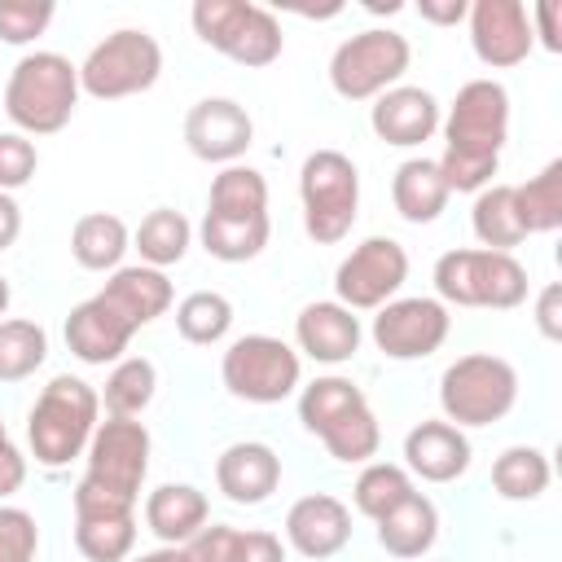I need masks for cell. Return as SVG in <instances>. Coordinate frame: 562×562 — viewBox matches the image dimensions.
Returning <instances> with one entry per match:
<instances>
[{
    "instance_id": "f907efd6",
    "label": "cell",
    "mask_w": 562,
    "mask_h": 562,
    "mask_svg": "<svg viewBox=\"0 0 562 562\" xmlns=\"http://www.w3.org/2000/svg\"><path fill=\"white\" fill-rule=\"evenodd\" d=\"M127 562H189V558H184L180 544H158V549H149L140 558H127Z\"/></svg>"
},
{
    "instance_id": "74e56055",
    "label": "cell",
    "mask_w": 562,
    "mask_h": 562,
    "mask_svg": "<svg viewBox=\"0 0 562 562\" xmlns=\"http://www.w3.org/2000/svg\"><path fill=\"white\" fill-rule=\"evenodd\" d=\"M48 360V334L40 321H0V382H26Z\"/></svg>"
},
{
    "instance_id": "ac0fdd59",
    "label": "cell",
    "mask_w": 562,
    "mask_h": 562,
    "mask_svg": "<svg viewBox=\"0 0 562 562\" xmlns=\"http://www.w3.org/2000/svg\"><path fill=\"white\" fill-rule=\"evenodd\" d=\"M360 316L338 299H316L294 316V347L316 364H347L360 351Z\"/></svg>"
},
{
    "instance_id": "277c9868",
    "label": "cell",
    "mask_w": 562,
    "mask_h": 562,
    "mask_svg": "<svg viewBox=\"0 0 562 562\" xmlns=\"http://www.w3.org/2000/svg\"><path fill=\"white\" fill-rule=\"evenodd\" d=\"M435 299L443 307H487V312H509L527 303V268L514 255L483 250V246H461L443 250L435 259Z\"/></svg>"
},
{
    "instance_id": "f1b7e54d",
    "label": "cell",
    "mask_w": 562,
    "mask_h": 562,
    "mask_svg": "<svg viewBox=\"0 0 562 562\" xmlns=\"http://www.w3.org/2000/svg\"><path fill=\"white\" fill-rule=\"evenodd\" d=\"M132 246L140 250V263L167 272L171 263H180V259L189 255V246H193V224H189L180 211H171V206H154V211L136 224Z\"/></svg>"
},
{
    "instance_id": "bcb514c9",
    "label": "cell",
    "mask_w": 562,
    "mask_h": 562,
    "mask_svg": "<svg viewBox=\"0 0 562 562\" xmlns=\"http://www.w3.org/2000/svg\"><path fill=\"white\" fill-rule=\"evenodd\" d=\"M237 562H285V544H281V536H272V531H263V527L241 531Z\"/></svg>"
},
{
    "instance_id": "681fc988",
    "label": "cell",
    "mask_w": 562,
    "mask_h": 562,
    "mask_svg": "<svg viewBox=\"0 0 562 562\" xmlns=\"http://www.w3.org/2000/svg\"><path fill=\"white\" fill-rule=\"evenodd\" d=\"M22 233V206L13 193H0V250H9Z\"/></svg>"
},
{
    "instance_id": "7c38bea8",
    "label": "cell",
    "mask_w": 562,
    "mask_h": 562,
    "mask_svg": "<svg viewBox=\"0 0 562 562\" xmlns=\"http://www.w3.org/2000/svg\"><path fill=\"white\" fill-rule=\"evenodd\" d=\"M408 281V250L395 237H364L334 268V299L351 312H378L400 299Z\"/></svg>"
},
{
    "instance_id": "ee69618b",
    "label": "cell",
    "mask_w": 562,
    "mask_h": 562,
    "mask_svg": "<svg viewBox=\"0 0 562 562\" xmlns=\"http://www.w3.org/2000/svg\"><path fill=\"white\" fill-rule=\"evenodd\" d=\"M558 18H562V4H558V0H540V4L527 9L531 40H536L544 53H562V26H558Z\"/></svg>"
},
{
    "instance_id": "6da1fadb",
    "label": "cell",
    "mask_w": 562,
    "mask_h": 562,
    "mask_svg": "<svg viewBox=\"0 0 562 562\" xmlns=\"http://www.w3.org/2000/svg\"><path fill=\"white\" fill-rule=\"evenodd\" d=\"M443 127V154L439 176L448 193H479L492 184L501 167V149L509 140V92L496 79H470L457 88Z\"/></svg>"
},
{
    "instance_id": "2e32d148",
    "label": "cell",
    "mask_w": 562,
    "mask_h": 562,
    "mask_svg": "<svg viewBox=\"0 0 562 562\" xmlns=\"http://www.w3.org/2000/svg\"><path fill=\"white\" fill-rule=\"evenodd\" d=\"M439 119H443L439 97L430 88H417V83H395L382 97H373V105H369L373 136L386 140V145H395V149L426 145L439 132Z\"/></svg>"
},
{
    "instance_id": "44dd1931",
    "label": "cell",
    "mask_w": 562,
    "mask_h": 562,
    "mask_svg": "<svg viewBox=\"0 0 562 562\" xmlns=\"http://www.w3.org/2000/svg\"><path fill=\"white\" fill-rule=\"evenodd\" d=\"M61 334H66V347H70L75 360H83V364H114V360H123V351H127L136 329L101 294H92V299L70 307Z\"/></svg>"
},
{
    "instance_id": "d6a6232c",
    "label": "cell",
    "mask_w": 562,
    "mask_h": 562,
    "mask_svg": "<svg viewBox=\"0 0 562 562\" xmlns=\"http://www.w3.org/2000/svg\"><path fill=\"white\" fill-rule=\"evenodd\" d=\"M154 391H158V369L154 360L145 356H123L114 360L110 378H105V391L101 395V408L105 417H140L149 404H154Z\"/></svg>"
},
{
    "instance_id": "cb8c5ba5",
    "label": "cell",
    "mask_w": 562,
    "mask_h": 562,
    "mask_svg": "<svg viewBox=\"0 0 562 562\" xmlns=\"http://www.w3.org/2000/svg\"><path fill=\"white\" fill-rule=\"evenodd\" d=\"M448 184L435 158H404L391 176V202L408 224H435L448 211Z\"/></svg>"
},
{
    "instance_id": "ba28073f",
    "label": "cell",
    "mask_w": 562,
    "mask_h": 562,
    "mask_svg": "<svg viewBox=\"0 0 562 562\" xmlns=\"http://www.w3.org/2000/svg\"><path fill=\"white\" fill-rule=\"evenodd\" d=\"M189 22L206 48L250 70L272 66L285 48L281 22L263 4H250V0H198L189 9Z\"/></svg>"
},
{
    "instance_id": "d6986e66",
    "label": "cell",
    "mask_w": 562,
    "mask_h": 562,
    "mask_svg": "<svg viewBox=\"0 0 562 562\" xmlns=\"http://www.w3.org/2000/svg\"><path fill=\"white\" fill-rule=\"evenodd\" d=\"M470 435L443 417H430V422H417L408 435H404V470L422 483H452L470 470Z\"/></svg>"
},
{
    "instance_id": "d590c367",
    "label": "cell",
    "mask_w": 562,
    "mask_h": 562,
    "mask_svg": "<svg viewBox=\"0 0 562 562\" xmlns=\"http://www.w3.org/2000/svg\"><path fill=\"white\" fill-rule=\"evenodd\" d=\"M413 474L395 461H364V470L356 474V487H351V501L364 518H386L395 505H404L413 496Z\"/></svg>"
},
{
    "instance_id": "8fae6325",
    "label": "cell",
    "mask_w": 562,
    "mask_h": 562,
    "mask_svg": "<svg viewBox=\"0 0 562 562\" xmlns=\"http://www.w3.org/2000/svg\"><path fill=\"white\" fill-rule=\"evenodd\" d=\"M149 452H154V439L140 417H105V422H97V430L88 439L83 479L123 501H140V487L149 474Z\"/></svg>"
},
{
    "instance_id": "3957f363",
    "label": "cell",
    "mask_w": 562,
    "mask_h": 562,
    "mask_svg": "<svg viewBox=\"0 0 562 562\" xmlns=\"http://www.w3.org/2000/svg\"><path fill=\"white\" fill-rule=\"evenodd\" d=\"M97 422H101V395L83 378L57 373L40 391V400L31 404V417H26V443H31L35 465L61 470L75 457H83Z\"/></svg>"
},
{
    "instance_id": "83f0119b",
    "label": "cell",
    "mask_w": 562,
    "mask_h": 562,
    "mask_svg": "<svg viewBox=\"0 0 562 562\" xmlns=\"http://www.w3.org/2000/svg\"><path fill=\"white\" fill-rule=\"evenodd\" d=\"M470 228L479 237L483 250H501L514 255V246L527 241L518 211H514V184H487L474 193V211H470Z\"/></svg>"
},
{
    "instance_id": "30bf717a",
    "label": "cell",
    "mask_w": 562,
    "mask_h": 562,
    "mask_svg": "<svg viewBox=\"0 0 562 562\" xmlns=\"http://www.w3.org/2000/svg\"><path fill=\"white\" fill-rule=\"evenodd\" d=\"M413 61V48L400 31L391 26H369L356 31L351 40H342L329 57V88L342 101H373L386 88H395L404 79Z\"/></svg>"
},
{
    "instance_id": "f6af8a7d",
    "label": "cell",
    "mask_w": 562,
    "mask_h": 562,
    "mask_svg": "<svg viewBox=\"0 0 562 562\" xmlns=\"http://www.w3.org/2000/svg\"><path fill=\"white\" fill-rule=\"evenodd\" d=\"M22 483H26V457H22V448L9 439V430L0 422V501L13 496Z\"/></svg>"
},
{
    "instance_id": "9c48e42d",
    "label": "cell",
    "mask_w": 562,
    "mask_h": 562,
    "mask_svg": "<svg viewBox=\"0 0 562 562\" xmlns=\"http://www.w3.org/2000/svg\"><path fill=\"white\" fill-rule=\"evenodd\" d=\"M162 75V48L140 26H119L101 44L88 48L79 61V92L97 101H123L136 92H149Z\"/></svg>"
},
{
    "instance_id": "8d00e7d4",
    "label": "cell",
    "mask_w": 562,
    "mask_h": 562,
    "mask_svg": "<svg viewBox=\"0 0 562 562\" xmlns=\"http://www.w3.org/2000/svg\"><path fill=\"white\" fill-rule=\"evenodd\" d=\"M176 329L193 347H215L233 329V303L220 290H193L176 303Z\"/></svg>"
},
{
    "instance_id": "c3c4849f",
    "label": "cell",
    "mask_w": 562,
    "mask_h": 562,
    "mask_svg": "<svg viewBox=\"0 0 562 562\" xmlns=\"http://www.w3.org/2000/svg\"><path fill=\"white\" fill-rule=\"evenodd\" d=\"M417 13H422V22H430V26H457V22H465L470 0H422Z\"/></svg>"
},
{
    "instance_id": "816d5d0a",
    "label": "cell",
    "mask_w": 562,
    "mask_h": 562,
    "mask_svg": "<svg viewBox=\"0 0 562 562\" xmlns=\"http://www.w3.org/2000/svg\"><path fill=\"white\" fill-rule=\"evenodd\" d=\"M9 303H13V285H9V277L0 272V321H4V312H9Z\"/></svg>"
},
{
    "instance_id": "b9f144b4",
    "label": "cell",
    "mask_w": 562,
    "mask_h": 562,
    "mask_svg": "<svg viewBox=\"0 0 562 562\" xmlns=\"http://www.w3.org/2000/svg\"><path fill=\"white\" fill-rule=\"evenodd\" d=\"M40 527L26 509L0 505V562H35Z\"/></svg>"
},
{
    "instance_id": "1f68e13d",
    "label": "cell",
    "mask_w": 562,
    "mask_h": 562,
    "mask_svg": "<svg viewBox=\"0 0 562 562\" xmlns=\"http://www.w3.org/2000/svg\"><path fill=\"white\" fill-rule=\"evenodd\" d=\"M514 211L527 237L562 228V158L544 162L531 180L514 184Z\"/></svg>"
},
{
    "instance_id": "7dc6e473",
    "label": "cell",
    "mask_w": 562,
    "mask_h": 562,
    "mask_svg": "<svg viewBox=\"0 0 562 562\" xmlns=\"http://www.w3.org/2000/svg\"><path fill=\"white\" fill-rule=\"evenodd\" d=\"M536 329H540L549 342L562 338V285H558V281H549V285L536 294Z\"/></svg>"
},
{
    "instance_id": "f546056e",
    "label": "cell",
    "mask_w": 562,
    "mask_h": 562,
    "mask_svg": "<svg viewBox=\"0 0 562 562\" xmlns=\"http://www.w3.org/2000/svg\"><path fill=\"white\" fill-rule=\"evenodd\" d=\"M360 404H369V400H364V391H360L351 378L325 373V378H312V382L299 391V422H303L307 435L321 439L338 417H347V413L360 408Z\"/></svg>"
},
{
    "instance_id": "484cf974",
    "label": "cell",
    "mask_w": 562,
    "mask_h": 562,
    "mask_svg": "<svg viewBox=\"0 0 562 562\" xmlns=\"http://www.w3.org/2000/svg\"><path fill=\"white\" fill-rule=\"evenodd\" d=\"M132 250V233L114 211H88L70 228V255L88 272H114L123 268V255Z\"/></svg>"
},
{
    "instance_id": "52a82bcc",
    "label": "cell",
    "mask_w": 562,
    "mask_h": 562,
    "mask_svg": "<svg viewBox=\"0 0 562 562\" xmlns=\"http://www.w3.org/2000/svg\"><path fill=\"white\" fill-rule=\"evenodd\" d=\"M220 382L233 400L281 404L303 382V356L277 334H241L220 356Z\"/></svg>"
},
{
    "instance_id": "7402d4cb",
    "label": "cell",
    "mask_w": 562,
    "mask_h": 562,
    "mask_svg": "<svg viewBox=\"0 0 562 562\" xmlns=\"http://www.w3.org/2000/svg\"><path fill=\"white\" fill-rule=\"evenodd\" d=\"M97 294H101L132 329L154 325V321L167 316L171 303H176V290H171L167 272H162V268H149V263H123V268H114L110 281H105Z\"/></svg>"
},
{
    "instance_id": "836d02e7",
    "label": "cell",
    "mask_w": 562,
    "mask_h": 562,
    "mask_svg": "<svg viewBox=\"0 0 562 562\" xmlns=\"http://www.w3.org/2000/svg\"><path fill=\"white\" fill-rule=\"evenodd\" d=\"M549 479H553L549 457L536 443H514L492 461V487L501 501H536L544 496Z\"/></svg>"
},
{
    "instance_id": "5b68a950",
    "label": "cell",
    "mask_w": 562,
    "mask_h": 562,
    "mask_svg": "<svg viewBox=\"0 0 562 562\" xmlns=\"http://www.w3.org/2000/svg\"><path fill=\"white\" fill-rule=\"evenodd\" d=\"M518 404V369L505 356L492 351H470L457 356L439 373V408L443 422L470 430V426H492Z\"/></svg>"
},
{
    "instance_id": "ab89813d",
    "label": "cell",
    "mask_w": 562,
    "mask_h": 562,
    "mask_svg": "<svg viewBox=\"0 0 562 562\" xmlns=\"http://www.w3.org/2000/svg\"><path fill=\"white\" fill-rule=\"evenodd\" d=\"M53 13H57L53 0H0V40L22 48L48 31Z\"/></svg>"
},
{
    "instance_id": "603a6c76",
    "label": "cell",
    "mask_w": 562,
    "mask_h": 562,
    "mask_svg": "<svg viewBox=\"0 0 562 562\" xmlns=\"http://www.w3.org/2000/svg\"><path fill=\"white\" fill-rule=\"evenodd\" d=\"M211 518V501L193 483H162L145 496V527L162 544H189Z\"/></svg>"
},
{
    "instance_id": "9a60e30c",
    "label": "cell",
    "mask_w": 562,
    "mask_h": 562,
    "mask_svg": "<svg viewBox=\"0 0 562 562\" xmlns=\"http://www.w3.org/2000/svg\"><path fill=\"white\" fill-rule=\"evenodd\" d=\"M470 48L483 66L492 70H509L522 66L536 48L531 40V22H527V4L522 0H474L470 13Z\"/></svg>"
},
{
    "instance_id": "7a4b0ae2",
    "label": "cell",
    "mask_w": 562,
    "mask_h": 562,
    "mask_svg": "<svg viewBox=\"0 0 562 562\" xmlns=\"http://www.w3.org/2000/svg\"><path fill=\"white\" fill-rule=\"evenodd\" d=\"M79 66L53 48H35L13 61L4 83V114L22 136H53L75 119Z\"/></svg>"
},
{
    "instance_id": "7bdbcfd3",
    "label": "cell",
    "mask_w": 562,
    "mask_h": 562,
    "mask_svg": "<svg viewBox=\"0 0 562 562\" xmlns=\"http://www.w3.org/2000/svg\"><path fill=\"white\" fill-rule=\"evenodd\" d=\"M237 544H241V531L237 527H224V522H211L202 527L184 549L189 562H237Z\"/></svg>"
},
{
    "instance_id": "e575fe53",
    "label": "cell",
    "mask_w": 562,
    "mask_h": 562,
    "mask_svg": "<svg viewBox=\"0 0 562 562\" xmlns=\"http://www.w3.org/2000/svg\"><path fill=\"white\" fill-rule=\"evenodd\" d=\"M75 549L88 562H127L136 549V514H75Z\"/></svg>"
},
{
    "instance_id": "4fadbf2b",
    "label": "cell",
    "mask_w": 562,
    "mask_h": 562,
    "mask_svg": "<svg viewBox=\"0 0 562 562\" xmlns=\"http://www.w3.org/2000/svg\"><path fill=\"white\" fill-rule=\"evenodd\" d=\"M448 334H452V312L430 294L391 299L378 307L369 325V338L386 360H426L448 342Z\"/></svg>"
},
{
    "instance_id": "ffe728a7",
    "label": "cell",
    "mask_w": 562,
    "mask_h": 562,
    "mask_svg": "<svg viewBox=\"0 0 562 562\" xmlns=\"http://www.w3.org/2000/svg\"><path fill=\"white\" fill-rule=\"evenodd\" d=\"M215 487L233 505H263L281 487V457L259 439H237L215 457Z\"/></svg>"
},
{
    "instance_id": "5bb4252c",
    "label": "cell",
    "mask_w": 562,
    "mask_h": 562,
    "mask_svg": "<svg viewBox=\"0 0 562 562\" xmlns=\"http://www.w3.org/2000/svg\"><path fill=\"white\" fill-rule=\"evenodd\" d=\"M184 145L202 162L233 167L255 145V119L233 97H202L184 114Z\"/></svg>"
},
{
    "instance_id": "e0dca14e",
    "label": "cell",
    "mask_w": 562,
    "mask_h": 562,
    "mask_svg": "<svg viewBox=\"0 0 562 562\" xmlns=\"http://www.w3.org/2000/svg\"><path fill=\"white\" fill-rule=\"evenodd\" d=\"M351 540V509L329 496V492H312V496H299L285 514V544L299 553V558H312V562H325V558H338Z\"/></svg>"
},
{
    "instance_id": "60d3db41",
    "label": "cell",
    "mask_w": 562,
    "mask_h": 562,
    "mask_svg": "<svg viewBox=\"0 0 562 562\" xmlns=\"http://www.w3.org/2000/svg\"><path fill=\"white\" fill-rule=\"evenodd\" d=\"M35 171H40L35 140L22 136V132H0V193H13L22 184H31Z\"/></svg>"
},
{
    "instance_id": "4dcf8cb0",
    "label": "cell",
    "mask_w": 562,
    "mask_h": 562,
    "mask_svg": "<svg viewBox=\"0 0 562 562\" xmlns=\"http://www.w3.org/2000/svg\"><path fill=\"white\" fill-rule=\"evenodd\" d=\"M206 215H228V220L268 215V180H263V171L259 167H246V162L220 167V176L211 180Z\"/></svg>"
},
{
    "instance_id": "d4e9b609",
    "label": "cell",
    "mask_w": 562,
    "mask_h": 562,
    "mask_svg": "<svg viewBox=\"0 0 562 562\" xmlns=\"http://www.w3.org/2000/svg\"><path fill=\"white\" fill-rule=\"evenodd\" d=\"M435 540H439V509L422 492H413L404 505H395L386 518H378V544L400 562L426 558L435 549Z\"/></svg>"
},
{
    "instance_id": "f35d334b",
    "label": "cell",
    "mask_w": 562,
    "mask_h": 562,
    "mask_svg": "<svg viewBox=\"0 0 562 562\" xmlns=\"http://www.w3.org/2000/svg\"><path fill=\"white\" fill-rule=\"evenodd\" d=\"M321 443H325V452H329L334 461H342V465H364V461H373L378 448H382V426H378L373 408L360 404V408H351L347 417H338V422L321 435Z\"/></svg>"
},
{
    "instance_id": "8992f818",
    "label": "cell",
    "mask_w": 562,
    "mask_h": 562,
    "mask_svg": "<svg viewBox=\"0 0 562 562\" xmlns=\"http://www.w3.org/2000/svg\"><path fill=\"white\" fill-rule=\"evenodd\" d=\"M303 228L316 246H338L360 215V167L342 149H312L299 167Z\"/></svg>"
},
{
    "instance_id": "4316f807",
    "label": "cell",
    "mask_w": 562,
    "mask_h": 562,
    "mask_svg": "<svg viewBox=\"0 0 562 562\" xmlns=\"http://www.w3.org/2000/svg\"><path fill=\"white\" fill-rule=\"evenodd\" d=\"M272 237V220L268 215H250V220H228V215H202L198 224V241L211 259L220 263H246L255 255H263Z\"/></svg>"
}]
</instances>
